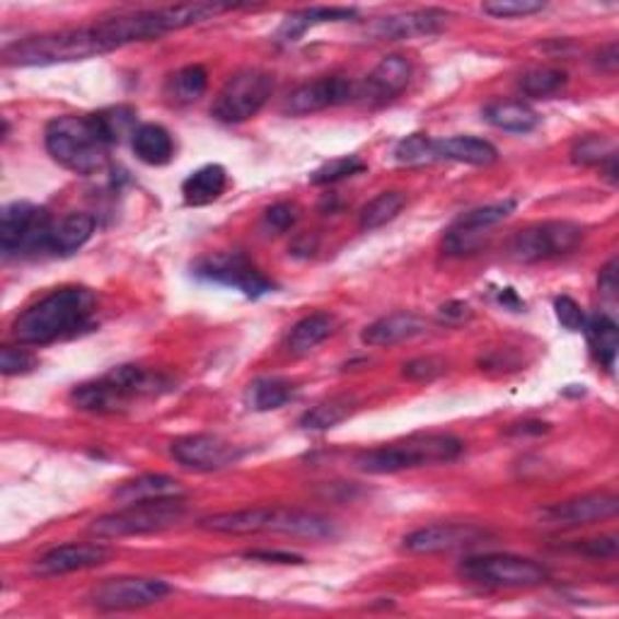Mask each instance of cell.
Here are the masks:
<instances>
[{
  "mask_svg": "<svg viewBox=\"0 0 619 619\" xmlns=\"http://www.w3.org/2000/svg\"><path fill=\"white\" fill-rule=\"evenodd\" d=\"M185 515H187V506L185 501H182V497L129 503V506H124L121 511L102 515V518L90 525V533L100 537V540H121V537L155 535L179 525Z\"/></svg>",
  "mask_w": 619,
  "mask_h": 619,
  "instance_id": "52a82bcc",
  "label": "cell"
},
{
  "mask_svg": "<svg viewBox=\"0 0 619 619\" xmlns=\"http://www.w3.org/2000/svg\"><path fill=\"white\" fill-rule=\"evenodd\" d=\"M109 557V549L97 542H71L49 549L47 554H42L34 561V573L42 579H56L66 576V573L75 571H87L100 564H105Z\"/></svg>",
  "mask_w": 619,
  "mask_h": 619,
  "instance_id": "ffe728a7",
  "label": "cell"
},
{
  "mask_svg": "<svg viewBox=\"0 0 619 619\" xmlns=\"http://www.w3.org/2000/svg\"><path fill=\"white\" fill-rule=\"evenodd\" d=\"M617 63H619V54H617V44L612 42L610 47H605V49L598 54V66L603 68V71H607V73H615V71H617Z\"/></svg>",
  "mask_w": 619,
  "mask_h": 619,
  "instance_id": "f907efd6",
  "label": "cell"
},
{
  "mask_svg": "<svg viewBox=\"0 0 619 619\" xmlns=\"http://www.w3.org/2000/svg\"><path fill=\"white\" fill-rule=\"evenodd\" d=\"M206 87H209V73H206L203 66L194 63L185 66L170 78L167 95L170 100L179 102V105H189V102H197L206 93Z\"/></svg>",
  "mask_w": 619,
  "mask_h": 619,
  "instance_id": "e575fe53",
  "label": "cell"
},
{
  "mask_svg": "<svg viewBox=\"0 0 619 619\" xmlns=\"http://www.w3.org/2000/svg\"><path fill=\"white\" fill-rule=\"evenodd\" d=\"M39 365L37 357L32 351L20 347H3L0 349V371L3 375H22L30 373Z\"/></svg>",
  "mask_w": 619,
  "mask_h": 619,
  "instance_id": "7bdbcfd3",
  "label": "cell"
},
{
  "mask_svg": "<svg viewBox=\"0 0 619 619\" xmlns=\"http://www.w3.org/2000/svg\"><path fill=\"white\" fill-rule=\"evenodd\" d=\"M451 13L439 8L427 10H409V13H397L375 20L371 25V34L375 39L397 42V39H417V37H431L439 34L448 25Z\"/></svg>",
  "mask_w": 619,
  "mask_h": 619,
  "instance_id": "d6986e66",
  "label": "cell"
},
{
  "mask_svg": "<svg viewBox=\"0 0 619 619\" xmlns=\"http://www.w3.org/2000/svg\"><path fill=\"white\" fill-rule=\"evenodd\" d=\"M554 313L557 319L561 323V327L569 329V331H583L586 327V313H583V307L573 301L571 295H559L554 301Z\"/></svg>",
  "mask_w": 619,
  "mask_h": 619,
  "instance_id": "ee69618b",
  "label": "cell"
},
{
  "mask_svg": "<svg viewBox=\"0 0 619 619\" xmlns=\"http://www.w3.org/2000/svg\"><path fill=\"white\" fill-rule=\"evenodd\" d=\"M617 511L619 499L615 494H607V491H598V494H583L554 503V506L542 511V521L554 527H581L615 518Z\"/></svg>",
  "mask_w": 619,
  "mask_h": 619,
  "instance_id": "ac0fdd59",
  "label": "cell"
},
{
  "mask_svg": "<svg viewBox=\"0 0 619 619\" xmlns=\"http://www.w3.org/2000/svg\"><path fill=\"white\" fill-rule=\"evenodd\" d=\"M353 97H359V87L353 85L351 80L339 75H325L295 87L289 100H285L283 112L291 114V117H307V114L347 105Z\"/></svg>",
  "mask_w": 619,
  "mask_h": 619,
  "instance_id": "e0dca14e",
  "label": "cell"
},
{
  "mask_svg": "<svg viewBox=\"0 0 619 619\" xmlns=\"http://www.w3.org/2000/svg\"><path fill=\"white\" fill-rule=\"evenodd\" d=\"M583 240V227L571 221H545L527 225L509 243V257L518 264H537L564 257Z\"/></svg>",
  "mask_w": 619,
  "mask_h": 619,
  "instance_id": "30bf717a",
  "label": "cell"
},
{
  "mask_svg": "<svg viewBox=\"0 0 619 619\" xmlns=\"http://www.w3.org/2000/svg\"><path fill=\"white\" fill-rule=\"evenodd\" d=\"M513 209H515V201H499V203L479 206V209L463 213L448 227V233H445L443 249L453 257L472 255V252L479 249L481 243H484L487 231H491V227L499 225L501 221H506V218L513 213Z\"/></svg>",
  "mask_w": 619,
  "mask_h": 619,
  "instance_id": "9a60e30c",
  "label": "cell"
},
{
  "mask_svg": "<svg viewBox=\"0 0 619 619\" xmlns=\"http://www.w3.org/2000/svg\"><path fill=\"white\" fill-rule=\"evenodd\" d=\"M395 157H397V163H402V165H431L435 163L433 141L423 133L407 136L405 141L397 143Z\"/></svg>",
  "mask_w": 619,
  "mask_h": 619,
  "instance_id": "f35d334b",
  "label": "cell"
},
{
  "mask_svg": "<svg viewBox=\"0 0 619 619\" xmlns=\"http://www.w3.org/2000/svg\"><path fill=\"white\" fill-rule=\"evenodd\" d=\"M172 381L157 371H148L143 365H119L93 383H83L73 389V405L93 414H114L129 409L133 402L145 397H157L170 393Z\"/></svg>",
  "mask_w": 619,
  "mask_h": 619,
  "instance_id": "277c9868",
  "label": "cell"
},
{
  "mask_svg": "<svg viewBox=\"0 0 619 619\" xmlns=\"http://www.w3.org/2000/svg\"><path fill=\"white\" fill-rule=\"evenodd\" d=\"M445 373V361L439 357H419L402 365V375L411 383H433Z\"/></svg>",
  "mask_w": 619,
  "mask_h": 619,
  "instance_id": "b9f144b4",
  "label": "cell"
},
{
  "mask_svg": "<svg viewBox=\"0 0 619 619\" xmlns=\"http://www.w3.org/2000/svg\"><path fill=\"white\" fill-rule=\"evenodd\" d=\"M427 323L421 317L411 313H395L375 319L373 325L363 329L361 341L369 343V347H395V343H402L423 335Z\"/></svg>",
  "mask_w": 619,
  "mask_h": 619,
  "instance_id": "603a6c76",
  "label": "cell"
},
{
  "mask_svg": "<svg viewBox=\"0 0 619 619\" xmlns=\"http://www.w3.org/2000/svg\"><path fill=\"white\" fill-rule=\"evenodd\" d=\"M335 317L329 313L307 315L301 323L291 327L289 339H285V349H289L293 357H303V353H310L315 347H319V343L335 331Z\"/></svg>",
  "mask_w": 619,
  "mask_h": 619,
  "instance_id": "f546056e",
  "label": "cell"
},
{
  "mask_svg": "<svg viewBox=\"0 0 619 619\" xmlns=\"http://www.w3.org/2000/svg\"><path fill=\"white\" fill-rule=\"evenodd\" d=\"M463 451L465 443L451 433H414L405 441L359 453L357 467L365 475H395L405 469L453 463Z\"/></svg>",
  "mask_w": 619,
  "mask_h": 619,
  "instance_id": "5b68a950",
  "label": "cell"
},
{
  "mask_svg": "<svg viewBox=\"0 0 619 619\" xmlns=\"http://www.w3.org/2000/svg\"><path fill=\"white\" fill-rule=\"evenodd\" d=\"M353 409H357V399L349 395H339V397H329L325 402L315 405L313 409H307L305 414L301 417V429L305 431H329L339 427V423L347 421Z\"/></svg>",
  "mask_w": 619,
  "mask_h": 619,
  "instance_id": "d6a6232c",
  "label": "cell"
},
{
  "mask_svg": "<svg viewBox=\"0 0 619 619\" xmlns=\"http://www.w3.org/2000/svg\"><path fill=\"white\" fill-rule=\"evenodd\" d=\"M131 148L136 157L151 167L167 165L175 155V141L160 124H141L131 136Z\"/></svg>",
  "mask_w": 619,
  "mask_h": 619,
  "instance_id": "4316f807",
  "label": "cell"
},
{
  "mask_svg": "<svg viewBox=\"0 0 619 619\" xmlns=\"http://www.w3.org/2000/svg\"><path fill=\"white\" fill-rule=\"evenodd\" d=\"M95 235V215L90 213H68L59 223H54L49 235V252L68 257L85 247Z\"/></svg>",
  "mask_w": 619,
  "mask_h": 619,
  "instance_id": "d4e9b609",
  "label": "cell"
},
{
  "mask_svg": "<svg viewBox=\"0 0 619 619\" xmlns=\"http://www.w3.org/2000/svg\"><path fill=\"white\" fill-rule=\"evenodd\" d=\"M295 223H297V206L289 201L273 203L271 209H267V213H264V225H267L273 233L291 231Z\"/></svg>",
  "mask_w": 619,
  "mask_h": 619,
  "instance_id": "f6af8a7d",
  "label": "cell"
},
{
  "mask_svg": "<svg viewBox=\"0 0 619 619\" xmlns=\"http://www.w3.org/2000/svg\"><path fill=\"white\" fill-rule=\"evenodd\" d=\"M615 155H617L615 143L610 139H605V136H586V139H581L571 151V160L576 165H600L603 167L607 160Z\"/></svg>",
  "mask_w": 619,
  "mask_h": 619,
  "instance_id": "74e56055",
  "label": "cell"
},
{
  "mask_svg": "<svg viewBox=\"0 0 619 619\" xmlns=\"http://www.w3.org/2000/svg\"><path fill=\"white\" fill-rule=\"evenodd\" d=\"M273 87H277V80L269 71L245 68L221 87V93L213 100L211 114L223 124H243L264 109L273 95Z\"/></svg>",
  "mask_w": 619,
  "mask_h": 619,
  "instance_id": "9c48e42d",
  "label": "cell"
},
{
  "mask_svg": "<svg viewBox=\"0 0 619 619\" xmlns=\"http://www.w3.org/2000/svg\"><path fill=\"white\" fill-rule=\"evenodd\" d=\"M484 121L497 126L501 131L511 133H530L540 126V114H537L530 105L518 100L509 102H491L484 107Z\"/></svg>",
  "mask_w": 619,
  "mask_h": 619,
  "instance_id": "f1b7e54d",
  "label": "cell"
},
{
  "mask_svg": "<svg viewBox=\"0 0 619 619\" xmlns=\"http://www.w3.org/2000/svg\"><path fill=\"white\" fill-rule=\"evenodd\" d=\"M487 15L491 17H527V15H535L545 10L542 0H491V3L481 5Z\"/></svg>",
  "mask_w": 619,
  "mask_h": 619,
  "instance_id": "60d3db41",
  "label": "cell"
},
{
  "mask_svg": "<svg viewBox=\"0 0 619 619\" xmlns=\"http://www.w3.org/2000/svg\"><path fill=\"white\" fill-rule=\"evenodd\" d=\"M112 497L114 501H119L121 506H129V503L182 497V484L175 477L167 475H143L131 481H124L119 489H114Z\"/></svg>",
  "mask_w": 619,
  "mask_h": 619,
  "instance_id": "484cf974",
  "label": "cell"
},
{
  "mask_svg": "<svg viewBox=\"0 0 619 619\" xmlns=\"http://www.w3.org/2000/svg\"><path fill=\"white\" fill-rule=\"evenodd\" d=\"M435 163L451 160V163L487 167L494 165L499 160V151L484 139H475V136H453V139L433 141Z\"/></svg>",
  "mask_w": 619,
  "mask_h": 619,
  "instance_id": "7402d4cb",
  "label": "cell"
},
{
  "mask_svg": "<svg viewBox=\"0 0 619 619\" xmlns=\"http://www.w3.org/2000/svg\"><path fill=\"white\" fill-rule=\"evenodd\" d=\"M583 331H586L588 337V347L593 351V357L598 359L607 371H612L619 351V329L615 319L607 315H595L586 319Z\"/></svg>",
  "mask_w": 619,
  "mask_h": 619,
  "instance_id": "4dcf8cb0",
  "label": "cell"
},
{
  "mask_svg": "<svg viewBox=\"0 0 619 619\" xmlns=\"http://www.w3.org/2000/svg\"><path fill=\"white\" fill-rule=\"evenodd\" d=\"M170 453L182 467L194 469V472H218L243 457L237 445L211 433L182 435L170 443Z\"/></svg>",
  "mask_w": 619,
  "mask_h": 619,
  "instance_id": "5bb4252c",
  "label": "cell"
},
{
  "mask_svg": "<svg viewBox=\"0 0 619 619\" xmlns=\"http://www.w3.org/2000/svg\"><path fill=\"white\" fill-rule=\"evenodd\" d=\"M44 145L61 167L75 175H95L107 165L112 141L102 129L97 114H83V117L66 114L47 124Z\"/></svg>",
  "mask_w": 619,
  "mask_h": 619,
  "instance_id": "3957f363",
  "label": "cell"
},
{
  "mask_svg": "<svg viewBox=\"0 0 619 619\" xmlns=\"http://www.w3.org/2000/svg\"><path fill=\"white\" fill-rule=\"evenodd\" d=\"M441 317L445 319V323H463V319L469 317V307L465 303L453 301L441 307Z\"/></svg>",
  "mask_w": 619,
  "mask_h": 619,
  "instance_id": "681fc988",
  "label": "cell"
},
{
  "mask_svg": "<svg viewBox=\"0 0 619 619\" xmlns=\"http://www.w3.org/2000/svg\"><path fill=\"white\" fill-rule=\"evenodd\" d=\"M579 554H586L591 559H612L617 557V537H600V540H586L576 547Z\"/></svg>",
  "mask_w": 619,
  "mask_h": 619,
  "instance_id": "bcb514c9",
  "label": "cell"
},
{
  "mask_svg": "<svg viewBox=\"0 0 619 619\" xmlns=\"http://www.w3.org/2000/svg\"><path fill=\"white\" fill-rule=\"evenodd\" d=\"M172 593V586L163 579H145V576H121L107 579L105 583L90 595L95 607L105 612H126L151 607L160 600H165Z\"/></svg>",
  "mask_w": 619,
  "mask_h": 619,
  "instance_id": "4fadbf2b",
  "label": "cell"
},
{
  "mask_svg": "<svg viewBox=\"0 0 619 619\" xmlns=\"http://www.w3.org/2000/svg\"><path fill=\"white\" fill-rule=\"evenodd\" d=\"M357 17V10L351 8H305L291 13L281 22V27L277 30V42L279 44H295L305 37L307 30H313L317 25H325V22H343Z\"/></svg>",
  "mask_w": 619,
  "mask_h": 619,
  "instance_id": "cb8c5ba5",
  "label": "cell"
},
{
  "mask_svg": "<svg viewBox=\"0 0 619 619\" xmlns=\"http://www.w3.org/2000/svg\"><path fill=\"white\" fill-rule=\"evenodd\" d=\"M460 576L487 588H537L549 581V571L527 557L481 554L463 561Z\"/></svg>",
  "mask_w": 619,
  "mask_h": 619,
  "instance_id": "ba28073f",
  "label": "cell"
},
{
  "mask_svg": "<svg viewBox=\"0 0 619 619\" xmlns=\"http://www.w3.org/2000/svg\"><path fill=\"white\" fill-rule=\"evenodd\" d=\"M203 530L218 535H257V533H281L293 537H305V540H331L337 537V527L325 515L281 509V506H264V509H245V511H227L215 513L199 523Z\"/></svg>",
  "mask_w": 619,
  "mask_h": 619,
  "instance_id": "7a4b0ae2",
  "label": "cell"
},
{
  "mask_svg": "<svg viewBox=\"0 0 619 619\" xmlns=\"http://www.w3.org/2000/svg\"><path fill=\"white\" fill-rule=\"evenodd\" d=\"M489 533L472 523H435L409 533L402 547L409 554H448L484 542Z\"/></svg>",
  "mask_w": 619,
  "mask_h": 619,
  "instance_id": "2e32d148",
  "label": "cell"
},
{
  "mask_svg": "<svg viewBox=\"0 0 619 619\" xmlns=\"http://www.w3.org/2000/svg\"><path fill=\"white\" fill-rule=\"evenodd\" d=\"M97 295L83 285H63L22 310L13 323V339L20 347H47L71 339L93 325Z\"/></svg>",
  "mask_w": 619,
  "mask_h": 619,
  "instance_id": "6da1fadb",
  "label": "cell"
},
{
  "mask_svg": "<svg viewBox=\"0 0 619 619\" xmlns=\"http://www.w3.org/2000/svg\"><path fill=\"white\" fill-rule=\"evenodd\" d=\"M598 285H600V293L605 297H615L617 291H619V277H617V259H610L605 264V269L600 271V279H598Z\"/></svg>",
  "mask_w": 619,
  "mask_h": 619,
  "instance_id": "7dc6e473",
  "label": "cell"
},
{
  "mask_svg": "<svg viewBox=\"0 0 619 619\" xmlns=\"http://www.w3.org/2000/svg\"><path fill=\"white\" fill-rule=\"evenodd\" d=\"M245 557L255 561H267V564H303V557L285 554V552H249Z\"/></svg>",
  "mask_w": 619,
  "mask_h": 619,
  "instance_id": "c3c4849f",
  "label": "cell"
},
{
  "mask_svg": "<svg viewBox=\"0 0 619 619\" xmlns=\"http://www.w3.org/2000/svg\"><path fill=\"white\" fill-rule=\"evenodd\" d=\"M107 54L105 42L100 39L95 25L44 32L25 37L20 42L8 44L3 49V66L32 68V66H56V63H73L85 61L93 56Z\"/></svg>",
  "mask_w": 619,
  "mask_h": 619,
  "instance_id": "8992f818",
  "label": "cell"
},
{
  "mask_svg": "<svg viewBox=\"0 0 619 619\" xmlns=\"http://www.w3.org/2000/svg\"><path fill=\"white\" fill-rule=\"evenodd\" d=\"M227 189V172L223 165H203L182 182V197L189 206H209Z\"/></svg>",
  "mask_w": 619,
  "mask_h": 619,
  "instance_id": "83f0119b",
  "label": "cell"
},
{
  "mask_svg": "<svg viewBox=\"0 0 619 619\" xmlns=\"http://www.w3.org/2000/svg\"><path fill=\"white\" fill-rule=\"evenodd\" d=\"M97 119L105 129L107 139L114 143H119L126 133L133 136V121H136V112L131 107H112L105 112H97Z\"/></svg>",
  "mask_w": 619,
  "mask_h": 619,
  "instance_id": "ab89813d",
  "label": "cell"
},
{
  "mask_svg": "<svg viewBox=\"0 0 619 619\" xmlns=\"http://www.w3.org/2000/svg\"><path fill=\"white\" fill-rule=\"evenodd\" d=\"M194 277H199L209 283L227 285L245 293L247 297H259L271 293L273 283L249 261L243 252H221V255L203 257L194 264Z\"/></svg>",
  "mask_w": 619,
  "mask_h": 619,
  "instance_id": "7c38bea8",
  "label": "cell"
},
{
  "mask_svg": "<svg viewBox=\"0 0 619 619\" xmlns=\"http://www.w3.org/2000/svg\"><path fill=\"white\" fill-rule=\"evenodd\" d=\"M54 221L47 209H39L30 201L8 203L0 213V249L3 257L20 255V252L49 249Z\"/></svg>",
  "mask_w": 619,
  "mask_h": 619,
  "instance_id": "8fae6325",
  "label": "cell"
},
{
  "mask_svg": "<svg viewBox=\"0 0 619 619\" xmlns=\"http://www.w3.org/2000/svg\"><path fill=\"white\" fill-rule=\"evenodd\" d=\"M295 387L291 381L283 377H259L252 383L245 393V405L252 411H273L281 409L285 402H291Z\"/></svg>",
  "mask_w": 619,
  "mask_h": 619,
  "instance_id": "1f68e13d",
  "label": "cell"
},
{
  "mask_svg": "<svg viewBox=\"0 0 619 619\" xmlns=\"http://www.w3.org/2000/svg\"><path fill=\"white\" fill-rule=\"evenodd\" d=\"M411 80V63L405 56L393 54L377 63L365 78V83L359 87V97H369L377 102H387L405 93V87Z\"/></svg>",
  "mask_w": 619,
  "mask_h": 619,
  "instance_id": "44dd1931",
  "label": "cell"
},
{
  "mask_svg": "<svg viewBox=\"0 0 619 619\" xmlns=\"http://www.w3.org/2000/svg\"><path fill=\"white\" fill-rule=\"evenodd\" d=\"M567 85V73L557 68H535L521 78V90L527 97H552Z\"/></svg>",
  "mask_w": 619,
  "mask_h": 619,
  "instance_id": "d590c367",
  "label": "cell"
},
{
  "mask_svg": "<svg viewBox=\"0 0 619 619\" xmlns=\"http://www.w3.org/2000/svg\"><path fill=\"white\" fill-rule=\"evenodd\" d=\"M365 170V163L359 155H343V157H335L325 163L323 167H317L313 175H310V182L315 187H327V185H337V182L349 179L359 172Z\"/></svg>",
  "mask_w": 619,
  "mask_h": 619,
  "instance_id": "8d00e7d4",
  "label": "cell"
},
{
  "mask_svg": "<svg viewBox=\"0 0 619 619\" xmlns=\"http://www.w3.org/2000/svg\"><path fill=\"white\" fill-rule=\"evenodd\" d=\"M405 203H407L405 194H399V191L377 194L373 201H369V203L363 206V211L359 215L361 231L371 233V231H377V227L387 225L389 221H395V218L402 213Z\"/></svg>",
  "mask_w": 619,
  "mask_h": 619,
  "instance_id": "836d02e7",
  "label": "cell"
}]
</instances>
